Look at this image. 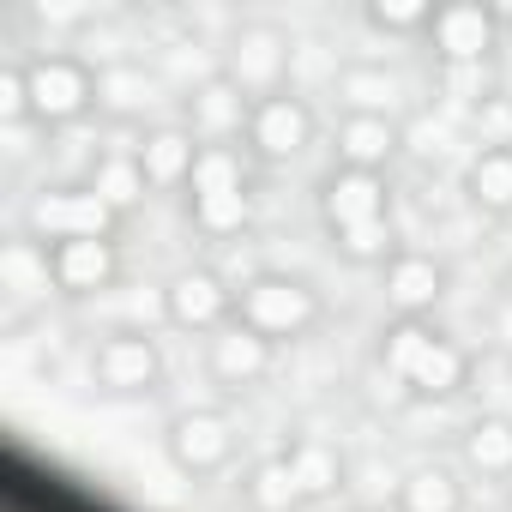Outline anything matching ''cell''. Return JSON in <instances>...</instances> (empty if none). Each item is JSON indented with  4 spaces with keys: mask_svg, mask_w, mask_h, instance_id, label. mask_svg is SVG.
Returning a JSON list of instances; mask_svg holds the SVG:
<instances>
[{
    "mask_svg": "<svg viewBox=\"0 0 512 512\" xmlns=\"http://www.w3.org/2000/svg\"><path fill=\"white\" fill-rule=\"evenodd\" d=\"M320 223L350 266H386L398 253L392 223V181L368 169H332L320 181Z\"/></svg>",
    "mask_w": 512,
    "mask_h": 512,
    "instance_id": "6da1fadb",
    "label": "cell"
},
{
    "mask_svg": "<svg viewBox=\"0 0 512 512\" xmlns=\"http://www.w3.org/2000/svg\"><path fill=\"white\" fill-rule=\"evenodd\" d=\"M380 368L392 374V386L416 404H440V398H458L476 374V356L446 338L434 320H392L380 332Z\"/></svg>",
    "mask_w": 512,
    "mask_h": 512,
    "instance_id": "7a4b0ae2",
    "label": "cell"
},
{
    "mask_svg": "<svg viewBox=\"0 0 512 512\" xmlns=\"http://www.w3.org/2000/svg\"><path fill=\"white\" fill-rule=\"evenodd\" d=\"M187 223L205 241H229L253 217V157L247 145H199L193 181H187Z\"/></svg>",
    "mask_w": 512,
    "mask_h": 512,
    "instance_id": "3957f363",
    "label": "cell"
},
{
    "mask_svg": "<svg viewBox=\"0 0 512 512\" xmlns=\"http://www.w3.org/2000/svg\"><path fill=\"white\" fill-rule=\"evenodd\" d=\"M235 320L247 332H260L266 344H296V338H308L326 320V302L296 272H253L235 290Z\"/></svg>",
    "mask_w": 512,
    "mask_h": 512,
    "instance_id": "277c9868",
    "label": "cell"
},
{
    "mask_svg": "<svg viewBox=\"0 0 512 512\" xmlns=\"http://www.w3.org/2000/svg\"><path fill=\"white\" fill-rule=\"evenodd\" d=\"M290 37L266 19H253V25H235L223 55H217V73L247 97V103H266L278 91H290Z\"/></svg>",
    "mask_w": 512,
    "mask_h": 512,
    "instance_id": "5b68a950",
    "label": "cell"
},
{
    "mask_svg": "<svg viewBox=\"0 0 512 512\" xmlns=\"http://www.w3.org/2000/svg\"><path fill=\"white\" fill-rule=\"evenodd\" d=\"M25 97H31L37 127H73L97 109V67L85 55H31Z\"/></svg>",
    "mask_w": 512,
    "mask_h": 512,
    "instance_id": "8992f818",
    "label": "cell"
},
{
    "mask_svg": "<svg viewBox=\"0 0 512 512\" xmlns=\"http://www.w3.org/2000/svg\"><path fill=\"white\" fill-rule=\"evenodd\" d=\"M121 217L85 187V181H67V187H43L25 211V235L43 241V247H61V241H85V235H115Z\"/></svg>",
    "mask_w": 512,
    "mask_h": 512,
    "instance_id": "52a82bcc",
    "label": "cell"
},
{
    "mask_svg": "<svg viewBox=\"0 0 512 512\" xmlns=\"http://www.w3.org/2000/svg\"><path fill=\"white\" fill-rule=\"evenodd\" d=\"M91 380L109 398H151L163 386V350H157V338L139 332V326L103 332L97 350H91Z\"/></svg>",
    "mask_w": 512,
    "mask_h": 512,
    "instance_id": "ba28073f",
    "label": "cell"
},
{
    "mask_svg": "<svg viewBox=\"0 0 512 512\" xmlns=\"http://www.w3.org/2000/svg\"><path fill=\"white\" fill-rule=\"evenodd\" d=\"M500 13L482 7V0H446L434 7V25H428V49L440 67H488V55L500 49Z\"/></svg>",
    "mask_w": 512,
    "mask_h": 512,
    "instance_id": "9c48e42d",
    "label": "cell"
},
{
    "mask_svg": "<svg viewBox=\"0 0 512 512\" xmlns=\"http://www.w3.org/2000/svg\"><path fill=\"white\" fill-rule=\"evenodd\" d=\"M163 320H169L175 332L211 338V332H223V326L235 320V290H229L223 272H211V266H181V272L163 284Z\"/></svg>",
    "mask_w": 512,
    "mask_h": 512,
    "instance_id": "30bf717a",
    "label": "cell"
},
{
    "mask_svg": "<svg viewBox=\"0 0 512 512\" xmlns=\"http://www.w3.org/2000/svg\"><path fill=\"white\" fill-rule=\"evenodd\" d=\"M163 452L181 476H217L229 458H235V422L229 410H181L169 428H163Z\"/></svg>",
    "mask_w": 512,
    "mask_h": 512,
    "instance_id": "8fae6325",
    "label": "cell"
},
{
    "mask_svg": "<svg viewBox=\"0 0 512 512\" xmlns=\"http://www.w3.org/2000/svg\"><path fill=\"white\" fill-rule=\"evenodd\" d=\"M314 145V103L296 91H278L266 103H253L247 115V157L253 163H290Z\"/></svg>",
    "mask_w": 512,
    "mask_h": 512,
    "instance_id": "7c38bea8",
    "label": "cell"
},
{
    "mask_svg": "<svg viewBox=\"0 0 512 512\" xmlns=\"http://www.w3.org/2000/svg\"><path fill=\"white\" fill-rule=\"evenodd\" d=\"M446 296V266L422 247H398L380 266V302L392 320H428Z\"/></svg>",
    "mask_w": 512,
    "mask_h": 512,
    "instance_id": "4fadbf2b",
    "label": "cell"
},
{
    "mask_svg": "<svg viewBox=\"0 0 512 512\" xmlns=\"http://www.w3.org/2000/svg\"><path fill=\"white\" fill-rule=\"evenodd\" d=\"M278 362V344H266L260 332H247L241 320H229L223 332L205 338V374L223 386V392H247V386H260Z\"/></svg>",
    "mask_w": 512,
    "mask_h": 512,
    "instance_id": "5bb4252c",
    "label": "cell"
},
{
    "mask_svg": "<svg viewBox=\"0 0 512 512\" xmlns=\"http://www.w3.org/2000/svg\"><path fill=\"white\" fill-rule=\"evenodd\" d=\"M247 115H253V103H247L223 73L187 85V133H193L199 145H241V139H247Z\"/></svg>",
    "mask_w": 512,
    "mask_h": 512,
    "instance_id": "9a60e30c",
    "label": "cell"
},
{
    "mask_svg": "<svg viewBox=\"0 0 512 512\" xmlns=\"http://www.w3.org/2000/svg\"><path fill=\"white\" fill-rule=\"evenodd\" d=\"M55 260V290L61 296H109L121 278V247L115 235H85V241H61L49 247Z\"/></svg>",
    "mask_w": 512,
    "mask_h": 512,
    "instance_id": "2e32d148",
    "label": "cell"
},
{
    "mask_svg": "<svg viewBox=\"0 0 512 512\" xmlns=\"http://www.w3.org/2000/svg\"><path fill=\"white\" fill-rule=\"evenodd\" d=\"M398 145H404V121H392V115H344L338 139H332L338 169H368V175H386Z\"/></svg>",
    "mask_w": 512,
    "mask_h": 512,
    "instance_id": "e0dca14e",
    "label": "cell"
},
{
    "mask_svg": "<svg viewBox=\"0 0 512 512\" xmlns=\"http://www.w3.org/2000/svg\"><path fill=\"white\" fill-rule=\"evenodd\" d=\"M133 151H139V169H145L151 193H187L193 163H199V139L187 127H151Z\"/></svg>",
    "mask_w": 512,
    "mask_h": 512,
    "instance_id": "ac0fdd59",
    "label": "cell"
},
{
    "mask_svg": "<svg viewBox=\"0 0 512 512\" xmlns=\"http://www.w3.org/2000/svg\"><path fill=\"white\" fill-rule=\"evenodd\" d=\"M157 91H163V79L139 61H103L97 67V115H109V121H139L157 103Z\"/></svg>",
    "mask_w": 512,
    "mask_h": 512,
    "instance_id": "d6986e66",
    "label": "cell"
},
{
    "mask_svg": "<svg viewBox=\"0 0 512 512\" xmlns=\"http://www.w3.org/2000/svg\"><path fill=\"white\" fill-rule=\"evenodd\" d=\"M458 458H464V470H476L488 482H512V416L506 410H482L458 434Z\"/></svg>",
    "mask_w": 512,
    "mask_h": 512,
    "instance_id": "ffe728a7",
    "label": "cell"
},
{
    "mask_svg": "<svg viewBox=\"0 0 512 512\" xmlns=\"http://www.w3.org/2000/svg\"><path fill=\"white\" fill-rule=\"evenodd\" d=\"M55 290V260H49V247L31 241V235H13V241H0V296H13V302H37Z\"/></svg>",
    "mask_w": 512,
    "mask_h": 512,
    "instance_id": "44dd1931",
    "label": "cell"
},
{
    "mask_svg": "<svg viewBox=\"0 0 512 512\" xmlns=\"http://www.w3.org/2000/svg\"><path fill=\"white\" fill-rule=\"evenodd\" d=\"M338 97H344V115H392V121H398L404 79L386 73L380 61H356V67L338 73Z\"/></svg>",
    "mask_w": 512,
    "mask_h": 512,
    "instance_id": "7402d4cb",
    "label": "cell"
},
{
    "mask_svg": "<svg viewBox=\"0 0 512 512\" xmlns=\"http://www.w3.org/2000/svg\"><path fill=\"white\" fill-rule=\"evenodd\" d=\"M241 500H247L253 512H302V506H308V500H302V482H296V470H290L284 452L247 464V476H241Z\"/></svg>",
    "mask_w": 512,
    "mask_h": 512,
    "instance_id": "603a6c76",
    "label": "cell"
},
{
    "mask_svg": "<svg viewBox=\"0 0 512 512\" xmlns=\"http://www.w3.org/2000/svg\"><path fill=\"white\" fill-rule=\"evenodd\" d=\"M85 187H91L115 217H127V211L151 193V181H145V169H139V151H103V157L91 163Z\"/></svg>",
    "mask_w": 512,
    "mask_h": 512,
    "instance_id": "cb8c5ba5",
    "label": "cell"
},
{
    "mask_svg": "<svg viewBox=\"0 0 512 512\" xmlns=\"http://www.w3.org/2000/svg\"><path fill=\"white\" fill-rule=\"evenodd\" d=\"M284 458H290V470H296V482H302V500H326V494L344 488V452H338L332 440L302 434V440L284 446Z\"/></svg>",
    "mask_w": 512,
    "mask_h": 512,
    "instance_id": "d4e9b609",
    "label": "cell"
},
{
    "mask_svg": "<svg viewBox=\"0 0 512 512\" xmlns=\"http://www.w3.org/2000/svg\"><path fill=\"white\" fill-rule=\"evenodd\" d=\"M464 199L482 217H512V151H470V163H464Z\"/></svg>",
    "mask_w": 512,
    "mask_h": 512,
    "instance_id": "484cf974",
    "label": "cell"
},
{
    "mask_svg": "<svg viewBox=\"0 0 512 512\" xmlns=\"http://www.w3.org/2000/svg\"><path fill=\"white\" fill-rule=\"evenodd\" d=\"M398 512H464V482L452 464H416L398 482Z\"/></svg>",
    "mask_w": 512,
    "mask_h": 512,
    "instance_id": "4316f807",
    "label": "cell"
},
{
    "mask_svg": "<svg viewBox=\"0 0 512 512\" xmlns=\"http://www.w3.org/2000/svg\"><path fill=\"white\" fill-rule=\"evenodd\" d=\"M362 19L386 37H428L434 25V0H368Z\"/></svg>",
    "mask_w": 512,
    "mask_h": 512,
    "instance_id": "83f0119b",
    "label": "cell"
},
{
    "mask_svg": "<svg viewBox=\"0 0 512 512\" xmlns=\"http://www.w3.org/2000/svg\"><path fill=\"white\" fill-rule=\"evenodd\" d=\"M476 151H512V97L506 91H488L470 115H464Z\"/></svg>",
    "mask_w": 512,
    "mask_h": 512,
    "instance_id": "f1b7e54d",
    "label": "cell"
},
{
    "mask_svg": "<svg viewBox=\"0 0 512 512\" xmlns=\"http://www.w3.org/2000/svg\"><path fill=\"white\" fill-rule=\"evenodd\" d=\"M452 127H458L452 115H440L434 127H428V121H404V145H416L422 157H446V139H452Z\"/></svg>",
    "mask_w": 512,
    "mask_h": 512,
    "instance_id": "f546056e",
    "label": "cell"
}]
</instances>
